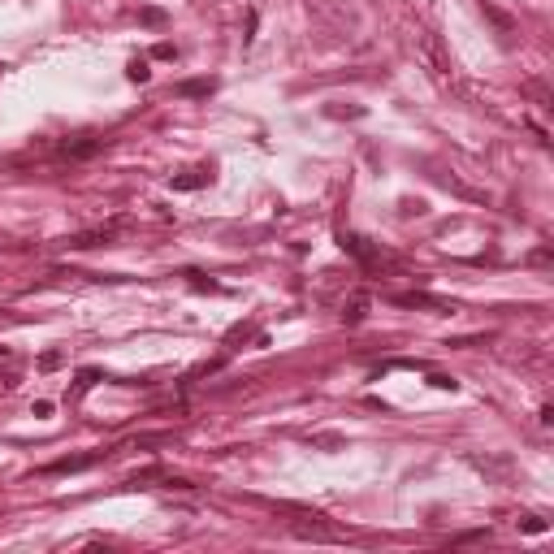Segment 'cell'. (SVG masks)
<instances>
[{
	"label": "cell",
	"mask_w": 554,
	"mask_h": 554,
	"mask_svg": "<svg viewBox=\"0 0 554 554\" xmlns=\"http://www.w3.org/2000/svg\"><path fill=\"white\" fill-rule=\"evenodd\" d=\"M290 528H295V537H304V541H346L351 537L346 528L330 524L325 515H304V520H295Z\"/></svg>",
	"instance_id": "cell-1"
},
{
	"label": "cell",
	"mask_w": 554,
	"mask_h": 554,
	"mask_svg": "<svg viewBox=\"0 0 554 554\" xmlns=\"http://www.w3.org/2000/svg\"><path fill=\"white\" fill-rule=\"evenodd\" d=\"M416 53L424 57V65H429L433 74H446V57H442V48L433 35H416Z\"/></svg>",
	"instance_id": "cell-2"
},
{
	"label": "cell",
	"mask_w": 554,
	"mask_h": 554,
	"mask_svg": "<svg viewBox=\"0 0 554 554\" xmlns=\"http://www.w3.org/2000/svg\"><path fill=\"white\" fill-rule=\"evenodd\" d=\"M117 230H121L117 221H113V225H100V230H87V234H79V238H74L69 247H79V251H87V247H104V243H113V238H117Z\"/></svg>",
	"instance_id": "cell-3"
},
{
	"label": "cell",
	"mask_w": 554,
	"mask_h": 554,
	"mask_svg": "<svg viewBox=\"0 0 554 554\" xmlns=\"http://www.w3.org/2000/svg\"><path fill=\"white\" fill-rule=\"evenodd\" d=\"M100 147H104V139H65L61 143V156H69V161H87V156H95Z\"/></svg>",
	"instance_id": "cell-4"
},
{
	"label": "cell",
	"mask_w": 554,
	"mask_h": 554,
	"mask_svg": "<svg viewBox=\"0 0 554 554\" xmlns=\"http://www.w3.org/2000/svg\"><path fill=\"white\" fill-rule=\"evenodd\" d=\"M338 243H342V251H351V256H356L360 264H372V260H377V251H372V247H364V238H360V234H346V230H342V234H338Z\"/></svg>",
	"instance_id": "cell-5"
},
{
	"label": "cell",
	"mask_w": 554,
	"mask_h": 554,
	"mask_svg": "<svg viewBox=\"0 0 554 554\" xmlns=\"http://www.w3.org/2000/svg\"><path fill=\"white\" fill-rule=\"evenodd\" d=\"M394 304H398V308H438V312H446V304H442V299L424 295V290H412V295H394Z\"/></svg>",
	"instance_id": "cell-6"
},
{
	"label": "cell",
	"mask_w": 554,
	"mask_h": 554,
	"mask_svg": "<svg viewBox=\"0 0 554 554\" xmlns=\"http://www.w3.org/2000/svg\"><path fill=\"white\" fill-rule=\"evenodd\" d=\"M212 178V169H191V173H182V178H173V191H199Z\"/></svg>",
	"instance_id": "cell-7"
},
{
	"label": "cell",
	"mask_w": 554,
	"mask_h": 554,
	"mask_svg": "<svg viewBox=\"0 0 554 554\" xmlns=\"http://www.w3.org/2000/svg\"><path fill=\"white\" fill-rule=\"evenodd\" d=\"M95 459H104V450H100V455H79V459H57L48 472H83V468H91Z\"/></svg>",
	"instance_id": "cell-8"
},
{
	"label": "cell",
	"mask_w": 554,
	"mask_h": 554,
	"mask_svg": "<svg viewBox=\"0 0 554 554\" xmlns=\"http://www.w3.org/2000/svg\"><path fill=\"white\" fill-rule=\"evenodd\" d=\"M95 381H100V372H95V368H87V372H79V381H74V390H69L65 398H69V403H79V398H83V394H87V390L95 386Z\"/></svg>",
	"instance_id": "cell-9"
},
{
	"label": "cell",
	"mask_w": 554,
	"mask_h": 554,
	"mask_svg": "<svg viewBox=\"0 0 554 554\" xmlns=\"http://www.w3.org/2000/svg\"><path fill=\"white\" fill-rule=\"evenodd\" d=\"M364 308H368V299L356 295V299H351V304L342 308V320H346V325H360V320H364Z\"/></svg>",
	"instance_id": "cell-10"
},
{
	"label": "cell",
	"mask_w": 554,
	"mask_h": 554,
	"mask_svg": "<svg viewBox=\"0 0 554 554\" xmlns=\"http://www.w3.org/2000/svg\"><path fill=\"white\" fill-rule=\"evenodd\" d=\"M126 74H130V83H147V79H152L147 61H130V69H126Z\"/></svg>",
	"instance_id": "cell-11"
},
{
	"label": "cell",
	"mask_w": 554,
	"mask_h": 554,
	"mask_svg": "<svg viewBox=\"0 0 554 554\" xmlns=\"http://www.w3.org/2000/svg\"><path fill=\"white\" fill-rule=\"evenodd\" d=\"M178 91H182V95H208V91H212V79H204V83H182Z\"/></svg>",
	"instance_id": "cell-12"
},
{
	"label": "cell",
	"mask_w": 554,
	"mask_h": 554,
	"mask_svg": "<svg viewBox=\"0 0 554 554\" xmlns=\"http://www.w3.org/2000/svg\"><path fill=\"white\" fill-rule=\"evenodd\" d=\"M520 528H524V533H546V520H537V515H524V520H520Z\"/></svg>",
	"instance_id": "cell-13"
},
{
	"label": "cell",
	"mask_w": 554,
	"mask_h": 554,
	"mask_svg": "<svg viewBox=\"0 0 554 554\" xmlns=\"http://www.w3.org/2000/svg\"><path fill=\"white\" fill-rule=\"evenodd\" d=\"M342 438H334V433H320V438H312V446H338Z\"/></svg>",
	"instance_id": "cell-14"
},
{
	"label": "cell",
	"mask_w": 554,
	"mask_h": 554,
	"mask_svg": "<svg viewBox=\"0 0 554 554\" xmlns=\"http://www.w3.org/2000/svg\"><path fill=\"white\" fill-rule=\"evenodd\" d=\"M39 364H43V368H57V364H61V351H48V356H43Z\"/></svg>",
	"instance_id": "cell-15"
}]
</instances>
